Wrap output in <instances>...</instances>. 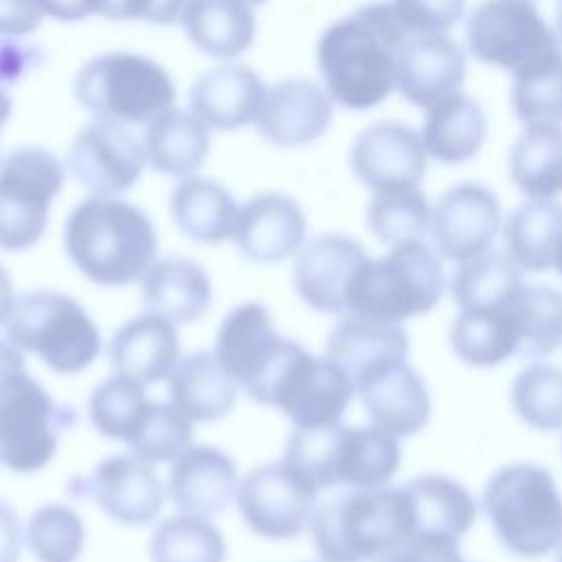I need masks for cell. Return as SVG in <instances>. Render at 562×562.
I'll return each mask as SVG.
<instances>
[{"mask_svg": "<svg viewBox=\"0 0 562 562\" xmlns=\"http://www.w3.org/2000/svg\"><path fill=\"white\" fill-rule=\"evenodd\" d=\"M408 33L391 2H367L331 22L318 37L323 86L345 110H371L397 88Z\"/></svg>", "mask_w": 562, "mask_h": 562, "instance_id": "1", "label": "cell"}, {"mask_svg": "<svg viewBox=\"0 0 562 562\" xmlns=\"http://www.w3.org/2000/svg\"><path fill=\"white\" fill-rule=\"evenodd\" d=\"M64 248L75 268L97 285L121 288L145 277L158 235L149 215L114 195L81 200L64 224Z\"/></svg>", "mask_w": 562, "mask_h": 562, "instance_id": "2", "label": "cell"}, {"mask_svg": "<svg viewBox=\"0 0 562 562\" xmlns=\"http://www.w3.org/2000/svg\"><path fill=\"white\" fill-rule=\"evenodd\" d=\"M283 461L318 492L327 487H380L400 468L397 437L378 426L294 428L285 441Z\"/></svg>", "mask_w": 562, "mask_h": 562, "instance_id": "3", "label": "cell"}, {"mask_svg": "<svg viewBox=\"0 0 562 562\" xmlns=\"http://www.w3.org/2000/svg\"><path fill=\"white\" fill-rule=\"evenodd\" d=\"M310 533L323 562L375 560L413 533L402 487H362L327 498L310 516Z\"/></svg>", "mask_w": 562, "mask_h": 562, "instance_id": "4", "label": "cell"}, {"mask_svg": "<svg viewBox=\"0 0 562 562\" xmlns=\"http://www.w3.org/2000/svg\"><path fill=\"white\" fill-rule=\"evenodd\" d=\"M443 283L441 259L432 246L424 239L395 244L389 255L360 263L349 281L342 314L402 325L430 312L443 294Z\"/></svg>", "mask_w": 562, "mask_h": 562, "instance_id": "5", "label": "cell"}, {"mask_svg": "<svg viewBox=\"0 0 562 562\" xmlns=\"http://www.w3.org/2000/svg\"><path fill=\"white\" fill-rule=\"evenodd\" d=\"M483 512L498 542L518 558H542L562 547V494L538 463H509L485 483Z\"/></svg>", "mask_w": 562, "mask_h": 562, "instance_id": "6", "label": "cell"}, {"mask_svg": "<svg viewBox=\"0 0 562 562\" xmlns=\"http://www.w3.org/2000/svg\"><path fill=\"white\" fill-rule=\"evenodd\" d=\"M75 419L70 406L31 378L22 351L0 340V461L13 472L42 470Z\"/></svg>", "mask_w": 562, "mask_h": 562, "instance_id": "7", "label": "cell"}, {"mask_svg": "<svg viewBox=\"0 0 562 562\" xmlns=\"http://www.w3.org/2000/svg\"><path fill=\"white\" fill-rule=\"evenodd\" d=\"M75 99L94 121L149 123L176 103V83L165 66L132 50L88 59L72 81Z\"/></svg>", "mask_w": 562, "mask_h": 562, "instance_id": "8", "label": "cell"}, {"mask_svg": "<svg viewBox=\"0 0 562 562\" xmlns=\"http://www.w3.org/2000/svg\"><path fill=\"white\" fill-rule=\"evenodd\" d=\"M7 338L20 351L37 356L55 373H79L101 353V334L70 296L35 290L15 299Z\"/></svg>", "mask_w": 562, "mask_h": 562, "instance_id": "9", "label": "cell"}, {"mask_svg": "<svg viewBox=\"0 0 562 562\" xmlns=\"http://www.w3.org/2000/svg\"><path fill=\"white\" fill-rule=\"evenodd\" d=\"M64 165L37 145H24L0 162V248L26 250L40 241L53 200L64 187Z\"/></svg>", "mask_w": 562, "mask_h": 562, "instance_id": "10", "label": "cell"}, {"mask_svg": "<svg viewBox=\"0 0 562 562\" xmlns=\"http://www.w3.org/2000/svg\"><path fill=\"white\" fill-rule=\"evenodd\" d=\"M474 59L518 72L560 48L533 0H481L465 26Z\"/></svg>", "mask_w": 562, "mask_h": 562, "instance_id": "11", "label": "cell"}, {"mask_svg": "<svg viewBox=\"0 0 562 562\" xmlns=\"http://www.w3.org/2000/svg\"><path fill=\"white\" fill-rule=\"evenodd\" d=\"M292 347L294 340L283 338L266 305L255 301L233 307L215 336V358L259 404H270L272 384Z\"/></svg>", "mask_w": 562, "mask_h": 562, "instance_id": "12", "label": "cell"}, {"mask_svg": "<svg viewBox=\"0 0 562 562\" xmlns=\"http://www.w3.org/2000/svg\"><path fill=\"white\" fill-rule=\"evenodd\" d=\"M353 393V382L338 362L327 356L318 358L294 342L272 384L270 404L294 428H323L340 424Z\"/></svg>", "mask_w": 562, "mask_h": 562, "instance_id": "13", "label": "cell"}, {"mask_svg": "<svg viewBox=\"0 0 562 562\" xmlns=\"http://www.w3.org/2000/svg\"><path fill=\"white\" fill-rule=\"evenodd\" d=\"M321 492L283 459L252 468L237 483V509L248 529L268 540L299 536Z\"/></svg>", "mask_w": 562, "mask_h": 562, "instance_id": "14", "label": "cell"}, {"mask_svg": "<svg viewBox=\"0 0 562 562\" xmlns=\"http://www.w3.org/2000/svg\"><path fill=\"white\" fill-rule=\"evenodd\" d=\"M147 165L143 140L123 123L94 121L68 149V169L94 195H119L132 189Z\"/></svg>", "mask_w": 562, "mask_h": 562, "instance_id": "15", "label": "cell"}, {"mask_svg": "<svg viewBox=\"0 0 562 562\" xmlns=\"http://www.w3.org/2000/svg\"><path fill=\"white\" fill-rule=\"evenodd\" d=\"M353 176L373 193L417 189L428 167L422 134L402 121H375L349 151Z\"/></svg>", "mask_w": 562, "mask_h": 562, "instance_id": "16", "label": "cell"}, {"mask_svg": "<svg viewBox=\"0 0 562 562\" xmlns=\"http://www.w3.org/2000/svg\"><path fill=\"white\" fill-rule=\"evenodd\" d=\"M501 226V206L487 187L457 182L437 200L430 215L435 250L450 261H468L490 250Z\"/></svg>", "mask_w": 562, "mask_h": 562, "instance_id": "17", "label": "cell"}, {"mask_svg": "<svg viewBox=\"0 0 562 562\" xmlns=\"http://www.w3.org/2000/svg\"><path fill=\"white\" fill-rule=\"evenodd\" d=\"M79 487L81 494L90 496L112 520L130 527L151 522L165 503V490L156 470L136 454L103 459L81 479Z\"/></svg>", "mask_w": 562, "mask_h": 562, "instance_id": "18", "label": "cell"}, {"mask_svg": "<svg viewBox=\"0 0 562 562\" xmlns=\"http://www.w3.org/2000/svg\"><path fill=\"white\" fill-rule=\"evenodd\" d=\"M307 220L296 200L263 191L237 206L231 239L239 252L257 263H277L303 248Z\"/></svg>", "mask_w": 562, "mask_h": 562, "instance_id": "19", "label": "cell"}, {"mask_svg": "<svg viewBox=\"0 0 562 562\" xmlns=\"http://www.w3.org/2000/svg\"><path fill=\"white\" fill-rule=\"evenodd\" d=\"M353 389L371 424L397 439L417 435L430 419V393L406 358L378 367Z\"/></svg>", "mask_w": 562, "mask_h": 562, "instance_id": "20", "label": "cell"}, {"mask_svg": "<svg viewBox=\"0 0 562 562\" xmlns=\"http://www.w3.org/2000/svg\"><path fill=\"white\" fill-rule=\"evenodd\" d=\"M367 259L360 241L340 233H325L307 241L294 263V288L301 301L325 314H342L353 272Z\"/></svg>", "mask_w": 562, "mask_h": 562, "instance_id": "21", "label": "cell"}, {"mask_svg": "<svg viewBox=\"0 0 562 562\" xmlns=\"http://www.w3.org/2000/svg\"><path fill=\"white\" fill-rule=\"evenodd\" d=\"M331 121V97L318 83L292 77L274 83L257 116L259 134L279 147H301L318 140Z\"/></svg>", "mask_w": 562, "mask_h": 562, "instance_id": "22", "label": "cell"}, {"mask_svg": "<svg viewBox=\"0 0 562 562\" xmlns=\"http://www.w3.org/2000/svg\"><path fill=\"white\" fill-rule=\"evenodd\" d=\"M465 79V55L446 33L408 35L397 66L400 94L428 110L437 101L461 90Z\"/></svg>", "mask_w": 562, "mask_h": 562, "instance_id": "23", "label": "cell"}, {"mask_svg": "<svg viewBox=\"0 0 562 562\" xmlns=\"http://www.w3.org/2000/svg\"><path fill=\"white\" fill-rule=\"evenodd\" d=\"M266 92L255 70L226 64L202 72L193 81L189 103L209 130H239L257 121Z\"/></svg>", "mask_w": 562, "mask_h": 562, "instance_id": "24", "label": "cell"}, {"mask_svg": "<svg viewBox=\"0 0 562 562\" xmlns=\"http://www.w3.org/2000/svg\"><path fill=\"white\" fill-rule=\"evenodd\" d=\"M110 364L136 382L156 384L180 362V342L171 321L147 312L125 321L110 338Z\"/></svg>", "mask_w": 562, "mask_h": 562, "instance_id": "25", "label": "cell"}, {"mask_svg": "<svg viewBox=\"0 0 562 562\" xmlns=\"http://www.w3.org/2000/svg\"><path fill=\"white\" fill-rule=\"evenodd\" d=\"M167 490L182 514L211 516L233 501L237 470L233 459L213 446H189L171 465Z\"/></svg>", "mask_w": 562, "mask_h": 562, "instance_id": "26", "label": "cell"}, {"mask_svg": "<svg viewBox=\"0 0 562 562\" xmlns=\"http://www.w3.org/2000/svg\"><path fill=\"white\" fill-rule=\"evenodd\" d=\"M211 296V281L204 268L189 257L158 259L143 277L140 299L145 310L173 325L198 321L209 310Z\"/></svg>", "mask_w": 562, "mask_h": 562, "instance_id": "27", "label": "cell"}, {"mask_svg": "<svg viewBox=\"0 0 562 562\" xmlns=\"http://www.w3.org/2000/svg\"><path fill=\"white\" fill-rule=\"evenodd\" d=\"M325 356L338 362L353 386L378 367L408 356V334L402 325L342 314L327 336Z\"/></svg>", "mask_w": 562, "mask_h": 562, "instance_id": "28", "label": "cell"}, {"mask_svg": "<svg viewBox=\"0 0 562 562\" xmlns=\"http://www.w3.org/2000/svg\"><path fill=\"white\" fill-rule=\"evenodd\" d=\"M402 490L411 505V536L422 533L459 540L474 525L476 501L465 485L450 476L422 474L402 485Z\"/></svg>", "mask_w": 562, "mask_h": 562, "instance_id": "29", "label": "cell"}, {"mask_svg": "<svg viewBox=\"0 0 562 562\" xmlns=\"http://www.w3.org/2000/svg\"><path fill=\"white\" fill-rule=\"evenodd\" d=\"M516 294L503 305L459 310L450 327V347L461 362L498 367L520 353V336L514 321Z\"/></svg>", "mask_w": 562, "mask_h": 562, "instance_id": "30", "label": "cell"}, {"mask_svg": "<svg viewBox=\"0 0 562 562\" xmlns=\"http://www.w3.org/2000/svg\"><path fill=\"white\" fill-rule=\"evenodd\" d=\"M143 147L151 169L187 178L206 160L211 134L193 112L169 108L145 123Z\"/></svg>", "mask_w": 562, "mask_h": 562, "instance_id": "31", "label": "cell"}, {"mask_svg": "<svg viewBox=\"0 0 562 562\" xmlns=\"http://www.w3.org/2000/svg\"><path fill=\"white\" fill-rule=\"evenodd\" d=\"M180 24L191 44L215 59H233L255 42V13L246 0H191Z\"/></svg>", "mask_w": 562, "mask_h": 562, "instance_id": "32", "label": "cell"}, {"mask_svg": "<svg viewBox=\"0 0 562 562\" xmlns=\"http://www.w3.org/2000/svg\"><path fill=\"white\" fill-rule=\"evenodd\" d=\"M169 395L191 422H215L233 411L237 382L226 373L215 353L195 351L184 356L171 371Z\"/></svg>", "mask_w": 562, "mask_h": 562, "instance_id": "33", "label": "cell"}, {"mask_svg": "<svg viewBox=\"0 0 562 562\" xmlns=\"http://www.w3.org/2000/svg\"><path fill=\"white\" fill-rule=\"evenodd\" d=\"M487 136L483 108L461 90L426 110L422 140L428 156L446 165H461L479 154Z\"/></svg>", "mask_w": 562, "mask_h": 562, "instance_id": "34", "label": "cell"}, {"mask_svg": "<svg viewBox=\"0 0 562 562\" xmlns=\"http://www.w3.org/2000/svg\"><path fill=\"white\" fill-rule=\"evenodd\" d=\"M505 255L525 272L553 268L562 241V202L531 198L516 206L503 228Z\"/></svg>", "mask_w": 562, "mask_h": 562, "instance_id": "35", "label": "cell"}, {"mask_svg": "<svg viewBox=\"0 0 562 562\" xmlns=\"http://www.w3.org/2000/svg\"><path fill=\"white\" fill-rule=\"evenodd\" d=\"M169 209L180 233L193 241L220 244L233 235L237 204L231 191L211 178H182L171 191Z\"/></svg>", "mask_w": 562, "mask_h": 562, "instance_id": "36", "label": "cell"}, {"mask_svg": "<svg viewBox=\"0 0 562 562\" xmlns=\"http://www.w3.org/2000/svg\"><path fill=\"white\" fill-rule=\"evenodd\" d=\"M509 178L529 198L562 193V127L525 125L509 149Z\"/></svg>", "mask_w": 562, "mask_h": 562, "instance_id": "37", "label": "cell"}, {"mask_svg": "<svg viewBox=\"0 0 562 562\" xmlns=\"http://www.w3.org/2000/svg\"><path fill=\"white\" fill-rule=\"evenodd\" d=\"M520 268L503 252H483L461 261L450 279V292L459 310L507 303L522 288Z\"/></svg>", "mask_w": 562, "mask_h": 562, "instance_id": "38", "label": "cell"}, {"mask_svg": "<svg viewBox=\"0 0 562 562\" xmlns=\"http://www.w3.org/2000/svg\"><path fill=\"white\" fill-rule=\"evenodd\" d=\"M514 321L520 336L518 356H551L562 345V290L525 283L514 299Z\"/></svg>", "mask_w": 562, "mask_h": 562, "instance_id": "39", "label": "cell"}, {"mask_svg": "<svg viewBox=\"0 0 562 562\" xmlns=\"http://www.w3.org/2000/svg\"><path fill=\"white\" fill-rule=\"evenodd\" d=\"M149 555L151 562H224L226 544L204 516L180 514L154 529Z\"/></svg>", "mask_w": 562, "mask_h": 562, "instance_id": "40", "label": "cell"}, {"mask_svg": "<svg viewBox=\"0 0 562 562\" xmlns=\"http://www.w3.org/2000/svg\"><path fill=\"white\" fill-rule=\"evenodd\" d=\"M512 108L525 125L562 123V50L514 72Z\"/></svg>", "mask_w": 562, "mask_h": 562, "instance_id": "41", "label": "cell"}, {"mask_svg": "<svg viewBox=\"0 0 562 562\" xmlns=\"http://www.w3.org/2000/svg\"><path fill=\"white\" fill-rule=\"evenodd\" d=\"M432 209L426 193L417 189L373 193L367 206V226L384 244L424 239L430 231Z\"/></svg>", "mask_w": 562, "mask_h": 562, "instance_id": "42", "label": "cell"}, {"mask_svg": "<svg viewBox=\"0 0 562 562\" xmlns=\"http://www.w3.org/2000/svg\"><path fill=\"white\" fill-rule=\"evenodd\" d=\"M514 413L536 430L562 428V369L549 362H531L512 382Z\"/></svg>", "mask_w": 562, "mask_h": 562, "instance_id": "43", "label": "cell"}, {"mask_svg": "<svg viewBox=\"0 0 562 562\" xmlns=\"http://www.w3.org/2000/svg\"><path fill=\"white\" fill-rule=\"evenodd\" d=\"M191 437V419L173 402L167 404L149 400L125 443L138 459L147 463H165L176 461L189 448Z\"/></svg>", "mask_w": 562, "mask_h": 562, "instance_id": "44", "label": "cell"}, {"mask_svg": "<svg viewBox=\"0 0 562 562\" xmlns=\"http://www.w3.org/2000/svg\"><path fill=\"white\" fill-rule=\"evenodd\" d=\"M83 542V520L68 505H42L26 522V547L37 562H77Z\"/></svg>", "mask_w": 562, "mask_h": 562, "instance_id": "45", "label": "cell"}, {"mask_svg": "<svg viewBox=\"0 0 562 562\" xmlns=\"http://www.w3.org/2000/svg\"><path fill=\"white\" fill-rule=\"evenodd\" d=\"M149 400L143 384L127 375H110L92 389L88 413L90 422L103 437L127 441Z\"/></svg>", "mask_w": 562, "mask_h": 562, "instance_id": "46", "label": "cell"}, {"mask_svg": "<svg viewBox=\"0 0 562 562\" xmlns=\"http://www.w3.org/2000/svg\"><path fill=\"white\" fill-rule=\"evenodd\" d=\"M391 4L408 35L448 33L465 9V0H393Z\"/></svg>", "mask_w": 562, "mask_h": 562, "instance_id": "47", "label": "cell"}, {"mask_svg": "<svg viewBox=\"0 0 562 562\" xmlns=\"http://www.w3.org/2000/svg\"><path fill=\"white\" fill-rule=\"evenodd\" d=\"M191 0H99V15L110 20H143L171 26L180 22Z\"/></svg>", "mask_w": 562, "mask_h": 562, "instance_id": "48", "label": "cell"}, {"mask_svg": "<svg viewBox=\"0 0 562 562\" xmlns=\"http://www.w3.org/2000/svg\"><path fill=\"white\" fill-rule=\"evenodd\" d=\"M375 562H463V558L459 540L417 533L375 558Z\"/></svg>", "mask_w": 562, "mask_h": 562, "instance_id": "49", "label": "cell"}, {"mask_svg": "<svg viewBox=\"0 0 562 562\" xmlns=\"http://www.w3.org/2000/svg\"><path fill=\"white\" fill-rule=\"evenodd\" d=\"M42 15L44 13L35 0H0V35H29L40 26Z\"/></svg>", "mask_w": 562, "mask_h": 562, "instance_id": "50", "label": "cell"}, {"mask_svg": "<svg viewBox=\"0 0 562 562\" xmlns=\"http://www.w3.org/2000/svg\"><path fill=\"white\" fill-rule=\"evenodd\" d=\"M37 48L31 44H20L15 37L0 42V83H13L29 68L37 64Z\"/></svg>", "mask_w": 562, "mask_h": 562, "instance_id": "51", "label": "cell"}, {"mask_svg": "<svg viewBox=\"0 0 562 562\" xmlns=\"http://www.w3.org/2000/svg\"><path fill=\"white\" fill-rule=\"evenodd\" d=\"M22 549V527L13 507L0 501V562H18Z\"/></svg>", "mask_w": 562, "mask_h": 562, "instance_id": "52", "label": "cell"}, {"mask_svg": "<svg viewBox=\"0 0 562 562\" xmlns=\"http://www.w3.org/2000/svg\"><path fill=\"white\" fill-rule=\"evenodd\" d=\"M44 15L59 22H77L99 13V0H35Z\"/></svg>", "mask_w": 562, "mask_h": 562, "instance_id": "53", "label": "cell"}, {"mask_svg": "<svg viewBox=\"0 0 562 562\" xmlns=\"http://www.w3.org/2000/svg\"><path fill=\"white\" fill-rule=\"evenodd\" d=\"M15 305V296H13V283L9 272L0 266V325L9 321L11 312Z\"/></svg>", "mask_w": 562, "mask_h": 562, "instance_id": "54", "label": "cell"}, {"mask_svg": "<svg viewBox=\"0 0 562 562\" xmlns=\"http://www.w3.org/2000/svg\"><path fill=\"white\" fill-rule=\"evenodd\" d=\"M9 116H11V97L7 88L0 83V130L9 121Z\"/></svg>", "mask_w": 562, "mask_h": 562, "instance_id": "55", "label": "cell"}, {"mask_svg": "<svg viewBox=\"0 0 562 562\" xmlns=\"http://www.w3.org/2000/svg\"><path fill=\"white\" fill-rule=\"evenodd\" d=\"M553 268L558 270V274L562 277V241H560V246H558V252H555V263H553Z\"/></svg>", "mask_w": 562, "mask_h": 562, "instance_id": "56", "label": "cell"}, {"mask_svg": "<svg viewBox=\"0 0 562 562\" xmlns=\"http://www.w3.org/2000/svg\"><path fill=\"white\" fill-rule=\"evenodd\" d=\"M555 22H558V35H560V40H562V0H560V4H558V18H555Z\"/></svg>", "mask_w": 562, "mask_h": 562, "instance_id": "57", "label": "cell"}, {"mask_svg": "<svg viewBox=\"0 0 562 562\" xmlns=\"http://www.w3.org/2000/svg\"><path fill=\"white\" fill-rule=\"evenodd\" d=\"M246 2H248V4H263L266 0H246Z\"/></svg>", "mask_w": 562, "mask_h": 562, "instance_id": "58", "label": "cell"}, {"mask_svg": "<svg viewBox=\"0 0 562 562\" xmlns=\"http://www.w3.org/2000/svg\"><path fill=\"white\" fill-rule=\"evenodd\" d=\"M555 562H562V547H560V553H558V560Z\"/></svg>", "mask_w": 562, "mask_h": 562, "instance_id": "59", "label": "cell"}]
</instances>
